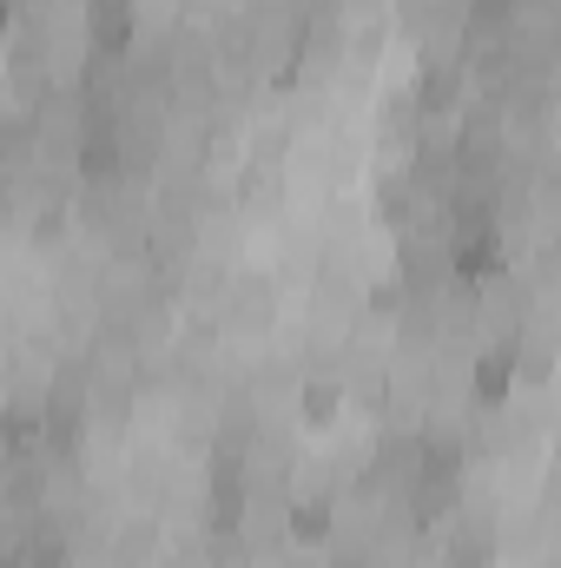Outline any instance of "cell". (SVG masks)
Here are the masks:
<instances>
[{"label": "cell", "mask_w": 561, "mask_h": 568, "mask_svg": "<svg viewBox=\"0 0 561 568\" xmlns=\"http://www.w3.org/2000/svg\"><path fill=\"white\" fill-rule=\"evenodd\" d=\"M509 377H516V344H496V351L482 357L476 384H482V397H502V390H509Z\"/></svg>", "instance_id": "1"}]
</instances>
